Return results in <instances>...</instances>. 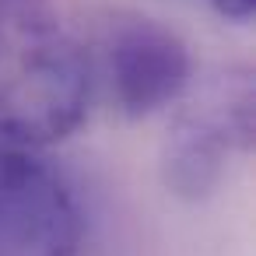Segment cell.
Returning <instances> with one entry per match:
<instances>
[{
    "label": "cell",
    "mask_w": 256,
    "mask_h": 256,
    "mask_svg": "<svg viewBox=\"0 0 256 256\" xmlns=\"http://www.w3.org/2000/svg\"><path fill=\"white\" fill-rule=\"evenodd\" d=\"M88 109V64L46 0H0V144L67 137Z\"/></svg>",
    "instance_id": "cell-1"
},
{
    "label": "cell",
    "mask_w": 256,
    "mask_h": 256,
    "mask_svg": "<svg viewBox=\"0 0 256 256\" xmlns=\"http://www.w3.org/2000/svg\"><path fill=\"white\" fill-rule=\"evenodd\" d=\"M81 210L42 158L0 144V256H78Z\"/></svg>",
    "instance_id": "cell-2"
},
{
    "label": "cell",
    "mask_w": 256,
    "mask_h": 256,
    "mask_svg": "<svg viewBox=\"0 0 256 256\" xmlns=\"http://www.w3.org/2000/svg\"><path fill=\"white\" fill-rule=\"evenodd\" d=\"M106 64L116 102L126 116H151L176 102L193 74L186 42L151 22V18H120L106 39Z\"/></svg>",
    "instance_id": "cell-3"
},
{
    "label": "cell",
    "mask_w": 256,
    "mask_h": 256,
    "mask_svg": "<svg viewBox=\"0 0 256 256\" xmlns=\"http://www.w3.org/2000/svg\"><path fill=\"white\" fill-rule=\"evenodd\" d=\"M252 137V92L238 84L224 102H210V109L190 112L165 148V182L172 193L186 200L207 196L228 165L235 148H246Z\"/></svg>",
    "instance_id": "cell-4"
},
{
    "label": "cell",
    "mask_w": 256,
    "mask_h": 256,
    "mask_svg": "<svg viewBox=\"0 0 256 256\" xmlns=\"http://www.w3.org/2000/svg\"><path fill=\"white\" fill-rule=\"evenodd\" d=\"M210 4L218 8V14H224L232 22H246L256 8V0H210Z\"/></svg>",
    "instance_id": "cell-5"
}]
</instances>
